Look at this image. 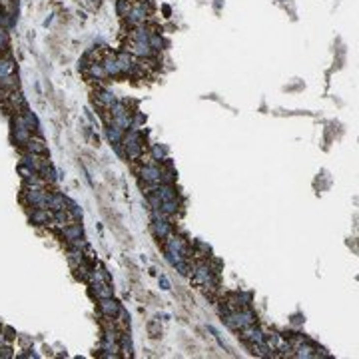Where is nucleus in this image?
I'll return each mask as SVG.
<instances>
[{"mask_svg":"<svg viewBox=\"0 0 359 359\" xmlns=\"http://www.w3.org/2000/svg\"><path fill=\"white\" fill-rule=\"evenodd\" d=\"M160 281H162V285H164V290H170V283H168V279H166L164 275L160 277Z\"/></svg>","mask_w":359,"mask_h":359,"instance_id":"obj_4","label":"nucleus"},{"mask_svg":"<svg viewBox=\"0 0 359 359\" xmlns=\"http://www.w3.org/2000/svg\"><path fill=\"white\" fill-rule=\"evenodd\" d=\"M130 6H132V4H130V2H128V0H118V14H120V16H122V18H124V16H126V14H128V10H130Z\"/></svg>","mask_w":359,"mask_h":359,"instance_id":"obj_3","label":"nucleus"},{"mask_svg":"<svg viewBox=\"0 0 359 359\" xmlns=\"http://www.w3.org/2000/svg\"><path fill=\"white\" fill-rule=\"evenodd\" d=\"M194 283L202 285V287H213V275H211V269L208 268V264H198L194 268Z\"/></svg>","mask_w":359,"mask_h":359,"instance_id":"obj_1","label":"nucleus"},{"mask_svg":"<svg viewBox=\"0 0 359 359\" xmlns=\"http://www.w3.org/2000/svg\"><path fill=\"white\" fill-rule=\"evenodd\" d=\"M100 307H102V311H104L108 317H114V315L120 311L118 303H116L114 299H108V298H106V301H102V303H100Z\"/></svg>","mask_w":359,"mask_h":359,"instance_id":"obj_2","label":"nucleus"}]
</instances>
